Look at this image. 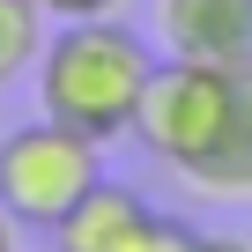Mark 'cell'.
Listing matches in <instances>:
<instances>
[{
	"label": "cell",
	"instance_id": "6da1fadb",
	"mask_svg": "<svg viewBox=\"0 0 252 252\" xmlns=\"http://www.w3.org/2000/svg\"><path fill=\"white\" fill-rule=\"evenodd\" d=\"M149 74H156V52L141 30H126L119 15H96V23H52L45 30V52L30 67L37 82V119L67 126V134L111 149L134 134V111L149 96Z\"/></svg>",
	"mask_w": 252,
	"mask_h": 252
},
{
	"label": "cell",
	"instance_id": "7a4b0ae2",
	"mask_svg": "<svg viewBox=\"0 0 252 252\" xmlns=\"http://www.w3.org/2000/svg\"><path fill=\"white\" fill-rule=\"evenodd\" d=\"M237 74L245 67H200V60H156L149 74V96L134 111V141L163 163V171H193L230 126V104H237Z\"/></svg>",
	"mask_w": 252,
	"mask_h": 252
},
{
	"label": "cell",
	"instance_id": "3957f363",
	"mask_svg": "<svg viewBox=\"0 0 252 252\" xmlns=\"http://www.w3.org/2000/svg\"><path fill=\"white\" fill-rule=\"evenodd\" d=\"M96 178H104V149L52 119H23L0 134V208L15 215V230H52Z\"/></svg>",
	"mask_w": 252,
	"mask_h": 252
},
{
	"label": "cell",
	"instance_id": "277c9868",
	"mask_svg": "<svg viewBox=\"0 0 252 252\" xmlns=\"http://www.w3.org/2000/svg\"><path fill=\"white\" fill-rule=\"evenodd\" d=\"M163 60L200 67H252V0H156Z\"/></svg>",
	"mask_w": 252,
	"mask_h": 252
},
{
	"label": "cell",
	"instance_id": "5b68a950",
	"mask_svg": "<svg viewBox=\"0 0 252 252\" xmlns=\"http://www.w3.org/2000/svg\"><path fill=\"white\" fill-rule=\"evenodd\" d=\"M156 230V208L141 186L126 178H96L60 222H52V252H141Z\"/></svg>",
	"mask_w": 252,
	"mask_h": 252
},
{
	"label": "cell",
	"instance_id": "8992f818",
	"mask_svg": "<svg viewBox=\"0 0 252 252\" xmlns=\"http://www.w3.org/2000/svg\"><path fill=\"white\" fill-rule=\"evenodd\" d=\"M186 186L200 200H252V67L237 74V104H230L222 141L186 171Z\"/></svg>",
	"mask_w": 252,
	"mask_h": 252
},
{
	"label": "cell",
	"instance_id": "52a82bcc",
	"mask_svg": "<svg viewBox=\"0 0 252 252\" xmlns=\"http://www.w3.org/2000/svg\"><path fill=\"white\" fill-rule=\"evenodd\" d=\"M45 52V8L37 0H0V89H15Z\"/></svg>",
	"mask_w": 252,
	"mask_h": 252
},
{
	"label": "cell",
	"instance_id": "ba28073f",
	"mask_svg": "<svg viewBox=\"0 0 252 252\" xmlns=\"http://www.w3.org/2000/svg\"><path fill=\"white\" fill-rule=\"evenodd\" d=\"M141 252H200V230L193 222H178V215H156V230H149V245Z\"/></svg>",
	"mask_w": 252,
	"mask_h": 252
},
{
	"label": "cell",
	"instance_id": "9c48e42d",
	"mask_svg": "<svg viewBox=\"0 0 252 252\" xmlns=\"http://www.w3.org/2000/svg\"><path fill=\"white\" fill-rule=\"evenodd\" d=\"M45 23H96V15H119L126 0H37Z\"/></svg>",
	"mask_w": 252,
	"mask_h": 252
},
{
	"label": "cell",
	"instance_id": "30bf717a",
	"mask_svg": "<svg viewBox=\"0 0 252 252\" xmlns=\"http://www.w3.org/2000/svg\"><path fill=\"white\" fill-rule=\"evenodd\" d=\"M200 252H252V237H208L200 230Z\"/></svg>",
	"mask_w": 252,
	"mask_h": 252
},
{
	"label": "cell",
	"instance_id": "8fae6325",
	"mask_svg": "<svg viewBox=\"0 0 252 252\" xmlns=\"http://www.w3.org/2000/svg\"><path fill=\"white\" fill-rule=\"evenodd\" d=\"M0 252H15V215L0 208Z\"/></svg>",
	"mask_w": 252,
	"mask_h": 252
}]
</instances>
